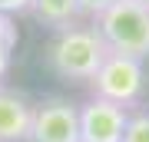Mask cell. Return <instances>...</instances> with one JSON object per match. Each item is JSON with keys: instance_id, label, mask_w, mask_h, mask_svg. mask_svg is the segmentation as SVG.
<instances>
[{"instance_id": "obj_1", "label": "cell", "mask_w": 149, "mask_h": 142, "mask_svg": "<svg viewBox=\"0 0 149 142\" xmlns=\"http://www.w3.org/2000/svg\"><path fill=\"white\" fill-rule=\"evenodd\" d=\"M106 40L96 30V23L90 20H76L70 26H60V30L50 33L47 43V66L50 73L60 79H70V83H90L96 76V69L106 60Z\"/></svg>"}, {"instance_id": "obj_2", "label": "cell", "mask_w": 149, "mask_h": 142, "mask_svg": "<svg viewBox=\"0 0 149 142\" xmlns=\"http://www.w3.org/2000/svg\"><path fill=\"white\" fill-rule=\"evenodd\" d=\"M86 86H90L93 96H100V99H109L116 106L136 109V106L143 103V96H146V86H149L146 60L109 50L106 60H103V66L96 69V76Z\"/></svg>"}, {"instance_id": "obj_3", "label": "cell", "mask_w": 149, "mask_h": 142, "mask_svg": "<svg viewBox=\"0 0 149 142\" xmlns=\"http://www.w3.org/2000/svg\"><path fill=\"white\" fill-rule=\"evenodd\" d=\"M96 30L103 33L113 53L149 60V7L139 0H116L106 13L96 17Z\"/></svg>"}, {"instance_id": "obj_4", "label": "cell", "mask_w": 149, "mask_h": 142, "mask_svg": "<svg viewBox=\"0 0 149 142\" xmlns=\"http://www.w3.org/2000/svg\"><path fill=\"white\" fill-rule=\"evenodd\" d=\"M27 142H80V103H70L66 96H47L33 103Z\"/></svg>"}, {"instance_id": "obj_5", "label": "cell", "mask_w": 149, "mask_h": 142, "mask_svg": "<svg viewBox=\"0 0 149 142\" xmlns=\"http://www.w3.org/2000/svg\"><path fill=\"white\" fill-rule=\"evenodd\" d=\"M129 112L133 109L126 106L90 96L86 103H80V142H123Z\"/></svg>"}, {"instance_id": "obj_6", "label": "cell", "mask_w": 149, "mask_h": 142, "mask_svg": "<svg viewBox=\"0 0 149 142\" xmlns=\"http://www.w3.org/2000/svg\"><path fill=\"white\" fill-rule=\"evenodd\" d=\"M33 122V103L20 89L0 86V142H27Z\"/></svg>"}, {"instance_id": "obj_7", "label": "cell", "mask_w": 149, "mask_h": 142, "mask_svg": "<svg viewBox=\"0 0 149 142\" xmlns=\"http://www.w3.org/2000/svg\"><path fill=\"white\" fill-rule=\"evenodd\" d=\"M30 13L50 30H60V26H70L80 20L76 0H30Z\"/></svg>"}, {"instance_id": "obj_8", "label": "cell", "mask_w": 149, "mask_h": 142, "mask_svg": "<svg viewBox=\"0 0 149 142\" xmlns=\"http://www.w3.org/2000/svg\"><path fill=\"white\" fill-rule=\"evenodd\" d=\"M123 142H149V109H133L129 112Z\"/></svg>"}, {"instance_id": "obj_9", "label": "cell", "mask_w": 149, "mask_h": 142, "mask_svg": "<svg viewBox=\"0 0 149 142\" xmlns=\"http://www.w3.org/2000/svg\"><path fill=\"white\" fill-rule=\"evenodd\" d=\"M17 46V26H3L0 30V79L7 76V69H10V50Z\"/></svg>"}, {"instance_id": "obj_10", "label": "cell", "mask_w": 149, "mask_h": 142, "mask_svg": "<svg viewBox=\"0 0 149 142\" xmlns=\"http://www.w3.org/2000/svg\"><path fill=\"white\" fill-rule=\"evenodd\" d=\"M116 0H76V10H80V20H96L100 13H106Z\"/></svg>"}, {"instance_id": "obj_11", "label": "cell", "mask_w": 149, "mask_h": 142, "mask_svg": "<svg viewBox=\"0 0 149 142\" xmlns=\"http://www.w3.org/2000/svg\"><path fill=\"white\" fill-rule=\"evenodd\" d=\"M0 13L13 17V13H30V0H0Z\"/></svg>"}, {"instance_id": "obj_12", "label": "cell", "mask_w": 149, "mask_h": 142, "mask_svg": "<svg viewBox=\"0 0 149 142\" xmlns=\"http://www.w3.org/2000/svg\"><path fill=\"white\" fill-rule=\"evenodd\" d=\"M3 26H10V17H3V13H0V30H3Z\"/></svg>"}, {"instance_id": "obj_13", "label": "cell", "mask_w": 149, "mask_h": 142, "mask_svg": "<svg viewBox=\"0 0 149 142\" xmlns=\"http://www.w3.org/2000/svg\"><path fill=\"white\" fill-rule=\"evenodd\" d=\"M139 3H146V7H149V0H139Z\"/></svg>"}]
</instances>
